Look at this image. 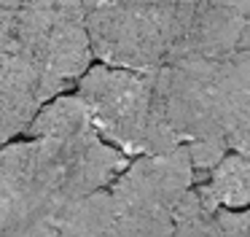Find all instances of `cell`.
<instances>
[{
	"instance_id": "cell-1",
	"label": "cell",
	"mask_w": 250,
	"mask_h": 237,
	"mask_svg": "<svg viewBox=\"0 0 250 237\" xmlns=\"http://www.w3.org/2000/svg\"><path fill=\"white\" fill-rule=\"evenodd\" d=\"M103 189V165L78 135H35L0 148V237H27L54 210Z\"/></svg>"
},
{
	"instance_id": "cell-2",
	"label": "cell",
	"mask_w": 250,
	"mask_h": 237,
	"mask_svg": "<svg viewBox=\"0 0 250 237\" xmlns=\"http://www.w3.org/2000/svg\"><path fill=\"white\" fill-rule=\"evenodd\" d=\"M92 54L108 68L151 73L175 62L210 0H81Z\"/></svg>"
},
{
	"instance_id": "cell-3",
	"label": "cell",
	"mask_w": 250,
	"mask_h": 237,
	"mask_svg": "<svg viewBox=\"0 0 250 237\" xmlns=\"http://www.w3.org/2000/svg\"><path fill=\"white\" fill-rule=\"evenodd\" d=\"M76 97L83 102L100 138L124 156H156L175 151L159 121L153 70L137 73L94 65L76 84Z\"/></svg>"
},
{
	"instance_id": "cell-4",
	"label": "cell",
	"mask_w": 250,
	"mask_h": 237,
	"mask_svg": "<svg viewBox=\"0 0 250 237\" xmlns=\"http://www.w3.org/2000/svg\"><path fill=\"white\" fill-rule=\"evenodd\" d=\"M194 183L196 172L186 145L126 165L108 189V237H175L178 208Z\"/></svg>"
},
{
	"instance_id": "cell-5",
	"label": "cell",
	"mask_w": 250,
	"mask_h": 237,
	"mask_svg": "<svg viewBox=\"0 0 250 237\" xmlns=\"http://www.w3.org/2000/svg\"><path fill=\"white\" fill-rule=\"evenodd\" d=\"M11 30L30 62L62 92L92 68L81 0H27L11 11Z\"/></svg>"
},
{
	"instance_id": "cell-6",
	"label": "cell",
	"mask_w": 250,
	"mask_h": 237,
	"mask_svg": "<svg viewBox=\"0 0 250 237\" xmlns=\"http://www.w3.org/2000/svg\"><path fill=\"white\" fill-rule=\"evenodd\" d=\"M202 59L212 65L226 148L250 156V35L229 51Z\"/></svg>"
},
{
	"instance_id": "cell-7",
	"label": "cell",
	"mask_w": 250,
	"mask_h": 237,
	"mask_svg": "<svg viewBox=\"0 0 250 237\" xmlns=\"http://www.w3.org/2000/svg\"><path fill=\"white\" fill-rule=\"evenodd\" d=\"M175 237H250V208L226 210L194 183L178 208Z\"/></svg>"
},
{
	"instance_id": "cell-8",
	"label": "cell",
	"mask_w": 250,
	"mask_h": 237,
	"mask_svg": "<svg viewBox=\"0 0 250 237\" xmlns=\"http://www.w3.org/2000/svg\"><path fill=\"white\" fill-rule=\"evenodd\" d=\"M110 235V197L108 189L83 199L62 205L38 224L27 237H108Z\"/></svg>"
},
{
	"instance_id": "cell-9",
	"label": "cell",
	"mask_w": 250,
	"mask_h": 237,
	"mask_svg": "<svg viewBox=\"0 0 250 237\" xmlns=\"http://www.w3.org/2000/svg\"><path fill=\"white\" fill-rule=\"evenodd\" d=\"M196 186L226 210L250 208V156L229 151Z\"/></svg>"
},
{
	"instance_id": "cell-10",
	"label": "cell",
	"mask_w": 250,
	"mask_h": 237,
	"mask_svg": "<svg viewBox=\"0 0 250 237\" xmlns=\"http://www.w3.org/2000/svg\"><path fill=\"white\" fill-rule=\"evenodd\" d=\"M22 3H27V0H0V8H3V11H14V8H19Z\"/></svg>"
}]
</instances>
